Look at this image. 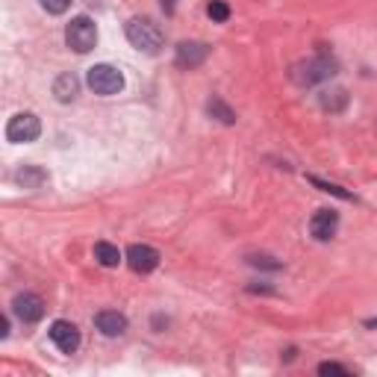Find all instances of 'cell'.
<instances>
[{
	"mask_svg": "<svg viewBox=\"0 0 377 377\" xmlns=\"http://www.w3.org/2000/svg\"><path fill=\"white\" fill-rule=\"evenodd\" d=\"M336 59H330V56H316V59H309V62H301L295 65V71H292V80L298 86H316V83H324L336 74Z\"/></svg>",
	"mask_w": 377,
	"mask_h": 377,
	"instance_id": "3",
	"label": "cell"
},
{
	"mask_svg": "<svg viewBox=\"0 0 377 377\" xmlns=\"http://www.w3.org/2000/svg\"><path fill=\"white\" fill-rule=\"evenodd\" d=\"M12 313L24 321V324H36V321H41L44 319V301H41V295H36V292H24V295H18L15 301H12Z\"/></svg>",
	"mask_w": 377,
	"mask_h": 377,
	"instance_id": "6",
	"label": "cell"
},
{
	"mask_svg": "<svg viewBox=\"0 0 377 377\" xmlns=\"http://www.w3.org/2000/svg\"><path fill=\"white\" fill-rule=\"evenodd\" d=\"M68 4H71V0H41V6L48 9L51 15H62L65 9H68Z\"/></svg>",
	"mask_w": 377,
	"mask_h": 377,
	"instance_id": "18",
	"label": "cell"
},
{
	"mask_svg": "<svg viewBox=\"0 0 377 377\" xmlns=\"http://www.w3.org/2000/svg\"><path fill=\"white\" fill-rule=\"evenodd\" d=\"M124 33H127V41L142 53H160L162 48V30L150 18H130Z\"/></svg>",
	"mask_w": 377,
	"mask_h": 377,
	"instance_id": "1",
	"label": "cell"
},
{
	"mask_svg": "<svg viewBox=\"0 0 377 377\" xmlns=\"http://www.w3.org/2000/svg\"><path fill=\"white\" fill-rule=\"evenodd\" d=\"M207 113H210L212 118H218L221 124H236V113H233V109H230L224 100H221V98H212V100L207 103Z\"/></svg>",
	"mask_w": 377,
	"mask_h": 377,
	"instance_id": "16",
	"label": "cell"
},
{
	"mask_svg": "<svg viewBox=\"0 0 377 377\" xmlns=\"http://www.w3.org/2000/svg\"><path fill=\"white\" fill-rule=\"evenodd\" d=\"M77 92H80V80H77L71 71L56 77V83H53V95H56V100L71 103V100L77 98Z\"/></svg>",
	"mask_w": 377,
	"mask_h": 377,
	"instance_id": "12",
	"label": "cell"
},
{
	"mask_svg": "<svg viewBox=\"0 0 377 377\" xmlns=\"http://www.w3.org/2000/svg\"><path fill=\"white\" fill-rule=\"evenodd\" d=\"M313 183H316V186H319L321 192H330V195H336V197H345V201L351 197V195H348L345 189H339V186H334V183H324V180H319V177H313Z\"/></svg>",
	"mask_w": 377,
	"mask_h": 377,
	"instance_id": "19",
	"label": "cell"
},
{
	"mask_svg": "<svg viewBox=\"0 0 377 377\" xmlns=\"http://www.w3.org/2000/svg\"><path fill=\"white\" fill-rule=\"evenodd\" d=\"M160 251L157 248H150V245H130L127 248V265L133 272H139V274H148L153 272L160 265Z\"/></svg>",
	"mask_w": 377,
	"mask_h": 377,
	"instance_id": "7",
	"label": "cell"
},
{
	"mask_svg": "<svg viewBox=\"0 0 377 377\" xmlns=\"http://www.w3.org/2000/svg\"><path fill=\"white\" fill-rule=\"evenodd\" d=\"M65 41H68V48L77 51V53H88L98 44V27L95 21L88 15H77L71 18V24L65 27Z\"/></svg>",
	"mask_w": 377,
	"mask_h": 377,
	"instance_id": "2",
	"label": "cell"
},
{
	"mask_svg": "<svg viewBox=\"0 0 377 377\" xmlns=\"http://www.w3.org/2000/svg\"><path fill=\"white\" fill-rule=\"evenodd\" d=\"M51 339L62 353H74L80 348V330H77V324L59 319L51 324Z\"/></svg>",
	"mask_w": 377,
	"mask_h": 377,
	"instance_id": "8",
	"label": "cell"
},
{
	"mask_svg": "<svg viewBox=\"0 0 377 377\" xmlns=\"http://www.w3.org/2000/svg\"><path fill=\"white\" fill-rule=\"evenodd\" d=\"M207 15L215 21V24H224V21L230 18V6L224 4V0H212L210 9H207Z\"/></svg>",
	"mask_w": 377,
	"mask_h": 377,
	"instance_id": "17",
	"label": "cell"
},
{
	"mask_svg": "<svg viewBox=\"0 0 377 377\" xmlns=\"http://www.w3.org/2000/svg\"><path fill=\"white\" fill-rule=\"evenodd\" d=\"M336 227H339V212L336 210H319L313 218H309V233L319 242H327L336 236Z\"/></svg>",
	"mask_w": 377,
	"mask_h": 377,
	"instance_id": "9",
	"label": "cell"
},
{
	"mask_svg": "<svg viewBox=\"0 0 377 377\" xmlns=\"http://www.w3.org/2000/svg\"><path fill=\"white\" fill-rule=\"evenodd\" d=\"M88 88H92L95 95H103V98H109V95H118L121 88H124V74L115 68V65H95V68H88Z\"/></svg>",
	"mask_w": 377,
	"mask_h": 377,
	"instance_id": "4",
	"label": "cell"
},
{
	"mask_svg": "<svg viewBox=\"0 0 377 377\" xmlns=\"http://www.w3.org/2000/svg\"><path fill=\"white\" fill-rule=\"evenodd\" d=\"M0 336H4V339L9 336V319H6V316L0 319Z\"/></svg>",
	"mask_w": 377,
	"mask_h": 377,
	"instance_id": "21",
	"label": "cell"
},
{
	"mask_svg": "<svg viewBox=\"0 0 377 377\" xmlns=\"http://www.w3.org/2000/svg\"><path fill=\"white\" fill-rule=\"evenodd\" d=\"M95 324L103 336H121L127 330V316L115 313V309H103V313L95 316Z\"/></svg>",
	"mask_w": 377,
	"mask_h": 377,
	"instance_id": "11",
	"label": "cell"
},
{
	"mask_svg": "<svg viewBox=\"0 0 377 377\" xmlns=\"http://www.w3.org/2000/svg\"><path fill=\"white\" fill-rule=\"evenodd\" d=\"M95 259L103 265V269H115L121 262V251L115 245H109V242H98L95 245Z\"/></svg>",
	"mask_w": 377,
	"mask_h": 377,
	"instance_id": "14",
	"label": "cell"
},
{
	"mask_svg": "<svg viewBox=\"0 0 377 377\" xmlns=\"http://www.w3.org/2000/svg\"><path fill=\"white\" fill-rule=\"evenodd\" d=\"M15 183L24 186V189H41L44 183H48V171H41L36 165H24L15 171Z\"/></svg>",
	"mask_w": 377,
	"mask_h": 377,
	"instance_id": "13",
	"label": "cell"
},
{
	"mask_svg": "<svg viewBox=\"0 0 377 377\" xmlns=\"http://www.w3.org/2000/svg\"><path fill=\"white\" fill-rule=\"evenodd\" d=\"M319 374H339V377H345L348 368L339 366V363H321V366H319Z\"/></svg>",
	"mask_w": 377,
	"mask_h": 377,
	"instance_id": "20",
	"label": "cell"
},
{
	"mask_svg": "<svg viewBox=\"0 0 377 377\" xmlns=\"http://www.w3.org/2000/svg\"><path fill=\"white\" fill-rule=\"evenodd\" d=\"M345 103H348L345 88H327V92H321V106L330 109V113H342Z\"/></svg>",
	"mask_w": 377,
	"mask_h": 377,
	"instance_id": "15",
	"label": "cell"
},
{
	"mask_svg": "<svg viewBox=\"0 0 377 377\" xmlns=\"http://www.w3.org/2000/svg\"><path fill=\"white\" fill-rule=\"evenodd\" d=\"M38 133H41V124L33 113H18L9 118L6 124V139L12 145H27V142H36L38 139Z\"/></svg>",
	"mask_w": 377,
	"mask_h": 377,
	"instance_id": "5",
	"label": "cell"
},
{
	"mask_svg": "<svg viewBox=\"0 0 377 377\" xmlns=\"http://www.w3.org/2000/svg\"><path fill=\"white\" fill-rule=\"evenodd\" d=\"M207 53H210L207 44H201V41H183L180 48H177V65H180V68H197V65L207 59Z\"/></svg>",
	"mask_w": 377,
	"mask_h": 377,
	"instance_id": "10",
	"label": "cell"
}]
</instances>
